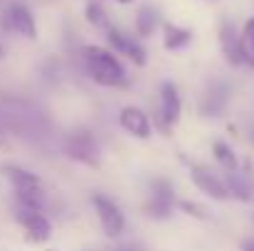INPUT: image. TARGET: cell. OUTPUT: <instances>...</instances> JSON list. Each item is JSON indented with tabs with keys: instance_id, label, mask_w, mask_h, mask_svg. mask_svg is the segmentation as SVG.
<instances>
[{
	"instance_id": "1",
	"label": "cell",
	"mask_w": 254,
	"mask_h": 251,
	"mask_svg": "<svg viewBox=\"0 0 254 251\" xmlns=\"http://www.w3.org/2000/svg\"><path fill=\"white\" fill-rule=\"evenodd\" d=\"M82 62H84L86 77L99 86L116 89L128 84V72L119 54H114L109 47L101 45H84L82 47Z\"/></svg>"
},
{
	"instance_id": "2",
	"label": "cell",
	"mask_w": 254,
	"mask_h": 251,
	"mask_svg": "<svg viewBox=\"0 0 254 251\" xmlns=\"http://www.w3.org/2000/svg\"><path fill=\"white\" fill-rule=\"evenodd\" d=\"M175 207H178L175 185L170 182L168 177H153L151 187H148V200L143 204V212L151 219L163 222V219H168L170 214L175 212Z\"/></svg>"
},
{
	"instance_id": "3",
	"label": "cell",
	"mask_w": 254,
	"mask_h": 251,
	"mask_svg": "<svg viewBox=\"0 0 254 251\" xmlns=\"http://www.w3.org/2000/svg\"><path fill=\"white\" fill-rule=\"evenodd\" d=\"M62 151L69 160L79 163L86 167H99L101 165V153L96 146V138L86 131V128H74L64 136L62 141Z\"/></svg>"
},
{
	"instance_id": "4",
	"label": "cell",
	"mask_w": 254,
	"mask_h": 251,
	"mask_svg": "<svg viewBox=\"0 0 254 251\" xmlns=\"http://www.w3.org/2000/svg\"><path fill=\"white\" fill-rule=\"evenodd\" d=\"M180 116H183V99H180V91L173 82H163L161 84V103H158V111L153 113V133L156 128L170 136L173 126L180 123Z\"/></svg>"
},
{
	"instance_id": "5",
	"label": "cell",
	"mask_w": 254,
	"mask_h": 251,
	"mask_svg": "<svg viewBox=\"0 0 254 251\" xmlns=\"http://www.w3.org/2000/svg\"><path fill=\"white\" fill-rule=\"evenodd\" d=\"M91 207H94V214L101 224V232L109 237V239H119L124 232H126V217L121 212V207L106 197L104 192H96L91 197Z\"/></svg>"
},
{
	"instance_id": "6",
	"label": "cell",
	"mask_w": 254,
	"mask_h": 251,
	"mask_svg": "<svg viewBox=\"0 0 254 251\" xmlns=\"http://www.w3.org/2000/svg\"><path fill=\"white\" fill-rule=\"evenodd\" d=\"M2 27L10 30V32H17L22 35L25 40H37V22H35V15L27 5L22 2H10L0 17Z\"/></svg>"
},
{
	"instance_id": "7",
	"label": "cell",
	"mask_w": 254,
	"mask_h": 251,
	"mask_svg": "<svg viewBox=\"0 0 254 251\" xmlns=\"http://www.w3.org/2000/svg\"><path fill=\"white\" fill-rule=\"evenodd\" d=\"M119 126L124 133H128L131 138H138V141H148L153 136L151 116L141 106H133V103H128L119 111Z\"/></svg>"
},
{
	"instance_id": "8",
	"label": "cell",
	"mask_w": 254,
	"mask_h": 251,
	"mask_svg": "<svg viewBox=\"0 0 254 251\" xmlns=\"http://www.w3.org/2000/svg\"><path fill=\"white\" fill-rule=\"evenodd\" d=\"M190 180H192V185H195L202 195H207L210 200H215V202H227V200H230V192H227L222 177L215 175L210 167L192 163V165H190Z\"/></svg>"
},
{
	"instance_id": "9",
	"label": "cell",
	"mask_w": 254,
	"mask_h": 251,
	"mask_svg": "<svg viewBox=\"0 0 254 251\" xmlns=\"http://www.w3.org/2000/svg\"><path fill=\"white\" fill-rule=\"evenodd\" d=\"M15 219L20 222V227L25 229L27 239L35 244H42L52 237V222L42 214V212H27V209H17Z\"/></svg>"
},
{
	"instance_id": "10",
	"label": "cell",
	"mask_w": 254,
	"mask_h": 251,
	"mask_svg": "<svg viewBox=\"0 0 254 251\" xmlns=\"http://www.w3.org/2000/svg\"><path fill=\"white\" fill-rule=\"evenodd\" d=\"M220 50L222 57L230 67H242L245 57H242V45H240V32L235 27L232 20H222L220 22Z\"/></svg>"
},
{
	"instance_id": "11",
	"label": "cell",
	"mask_w": 254,
	"mask_h": 251,
	"mask_svg": "<svg viewBox=\"0 0 254 251\" xmlns=\"http://www.w3.org/2000/svg\"><path fill=\"white\" fill-rule=\"evenodd\" d=\"M227 101H230L227 84H212V89H207L200 99V113L202 116H222V111L227 108Z\"/></svg>"
},
{
	"instance_id": "12",
	"label": "cell",
	"mask_w": 254,
	"mask_h": 251,
	"mask_svg": "<svg viewBox=\"0 0 254 251\" xmlns=\"http://www.w3.org/2000/svg\"><path fill=\"white\" fill-rule=\"evenodd\" d=\"M0 172L7 177V182L12 185V190H42V180L40 175H35L32 170L27 167H20V165H2Z\"/></svg>"
},
{
	"instance_id": "13",
	"label": "cell",
	"mask_w": 254,
	"mask_h": 251,
	"mask_svg": "<svg viewBox=\"0 0 254 251\" xmlns=\"http://www.w3.org/2000/svg\"><path fill=\"white\" fill-rule=\"evenodd\" d=\"M158 25H161V15H158V10H156L153 5H141V7L136 10V17H133V32H136L138 40L151 37V35L158 30Z\"/></svg>"
},
{
	"instance_id": "14",
	"label": "cell",
	"mask_w": 254,
	"mask_h": 251,
	"mask_svg": "<svg viewBox=\"0 0 254 251\" xmlns=\"http://www.w3.org/2000/svg\"><path fill=\"white\" fill-rule=\"evenodd\" d=\"M190 42H192V30L180 27V25H173V22H163V47L168 52L185 50Z\"/></svg>"
},
{
	"instance_id": "15",
	"label": "cell",
	"mask_w": 254,
	"mask_h": 251,
	"mask_svg": "<svg viewBox=\"0 0 254 251\" xmlns=\"http://www.w3.org/2000/svg\"><path fill=\"white\" fill-rule=\"evenodd\" d=\"M222 182H225L230 197H237V200H242V202H247V200L252 197V195H250L252 190H250L247 180L240 175V170H227V177H225Z\"/></svg>"
},
{
	"instance_id": "16",
	"label": "cell",
	"mask_w": 254,
	"mask_h": 251,
	"mask_svg": "<svg viewBox=\"0 0 254 251\" xmlns=\"http://www.w3.org/2000/svg\"><path fill=\"white\" fill-rule=\"evenodd\" d=\"M84 20L96 30H106L109 27V15H106V10H104V5L99 0H89L84 5Z\"/></svg>"
},
{
	"instance_id": "17",
	"label": "cell",
	"mask_w": 254,
	"mask_h": 251,
	"mask_svg": "<svg viewBox=\"0 0 254 251\" xmlns=\"http://www.w3.org/2000/svg\"><path fill=\"white\" fill-rule=\"evenodd\" d=\"M212 158L225 167V170H237V167H240V160H237L235 151H232L225 141H212Z\"/></svg>"
},
{
	"instance_id": "18",
	"label": "cell",
	"mask_w": 254,
	"mask_h": 251,
	"mask_svg": "<svg viewBox=\"0 0 254 251\" xmlns=\"http://www.w3.org/2000/svg\"><path fill=\"white\" fill-rule=\"evenodd\" d=\"M240 45H242V57H245V64L254 67V17H250L240 32Z\"/></svg>"
},
{
	"instance_id": "19",
	"label": "cell",
	"mask_w": 254,
	"mask_h": 251,
	"mask_svg": "<svg viewBox=\"0 0 254 251\" xmlns=\"http://www.w3.org/2000/svg\"><path fill=\"white\" fill-rule=\"evenodd\" d=\"M126 59H131L133 62V67H146V50H143V45L138 42V37H131V45H128V50H126V54H124Z\"/></svg>"
},
{
	"instance_id": "20",
	"label": "cell",
	"mask_w": 254,
	"mask_h": 251,
	"mask_svg": "<svg viewBox=\"0 0 254 251\" xmlns=\"http://www.w3.org/2000/svg\"><path fill=\"white\" fill-rule=\"evenodd\" d=\"M178 209L183 212V214H188V217H192V219H210V214H207V209L202 207V204H197V202H190V200H180L178 202Z\"/></svg>"
},
{
	"instance_id": "21",
	"label": "cell",
	"mask_w": 254,
	"mask_h": 251,
	"mask_svg": "<svg viewBox=\"0 0 254 251\" xmlns=\"http://www.w3.org/2000/svg\"><path fill=\"white\" fill-rule=\"evenodd\" d=\"M240 251H254V239H242L240 242Z\"/></svg>"
},
{
	"instance_id": "22",
	"label": "cell",
	"mask_w": 254,
	"mask_h": 251,
	"mask_svg": "<svg viewBox=\"0 0 254 251\" xmlns=\"http://www.w3.org/2000/svg\"><path fill=\"white\" fill-rule=\"evenodd\" d=\"M116 2H119V5H131L133 0H116Z\"/></svg>"
},
{
	"instance_id": "23",
	"label": "cell",
	"mask_w": 254,
	"mask_h": 251,
	"mask_svg": "<svg viewBox=\"0 0 254 251\" xmlns=\"http://www.w3.org/2000/svg\"><path fill=\"white\" fill-rule=\"evenodd\" d=\"M2 57H5V47L0 45V59H2Z\"/></svg>"
},
{
	"instance_id": "24",
	"label": "cell",
	"mask_w": 254,
	"mask_h": 251,
	"mask_svg": "<svg viewBox=\"0 0 254 251\" xmlns=\"http://www.w3.org/2000/svg\"><path fill=\"white\" fill-rule=\"evenodd\" d=\"M116 251H133V249H126V247H121V249H116Z\"/></svg>"
}]
</instances>
